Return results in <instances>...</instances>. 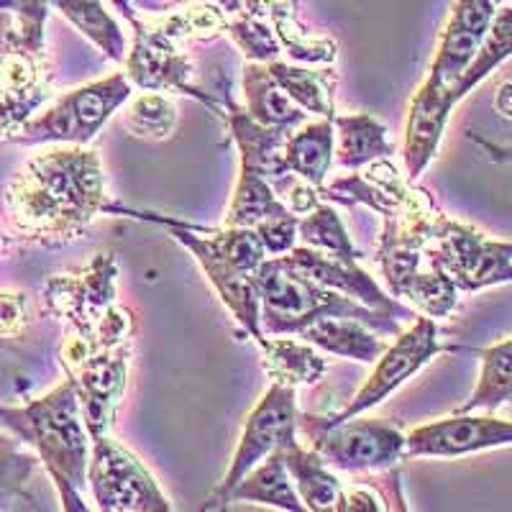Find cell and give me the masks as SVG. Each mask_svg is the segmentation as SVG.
Wrapping results in <instances>:
<instances>
[{
    "instance_id": "cell-30",
    "label": "cell",
    "mask_w": 512,
    "mask_h": 512,
    "mask_svg": "<svg viewBox=\"0 0 512 512\" xmlns=\"http://www.w3.org/2000/svg\"><path fill=\"white\" fill-rule=\"evenodd\" d=\"M39 456L16 433H0V510H36L31 484L39 472Z\"/></svg>"
},
{
    "instance_id": "cell-43",
    "label": "cell",
    "mask_w": 512,
    "mask_h": 512,
    "mask_svg": "<svg viewBox=\"0 0 512 512\" xmlns=\"http://www.w3.org/2000/svg\"><path fill=\"white\" fill-rule=\"evenodd\" d=\"M469 139L474 141V144H479L487 152V157L492 159V162H505V164H512V144H495V141L489 139H482L479 134H469Z\"/></svg>"
},
{
    "instance_id": "cell-7",
    "label": "cell",
    "mask_w": 512,
    "mask_h": 512,
    "mask_svg": "<svg viewBox=\"0 0 512 512\" xmlns=\"http://www.w3.org/2000/svg\"><path fill=\"white\" fill-rule=\"evenodd\" d=\"M297 433H303L310 448H315L333 472L377 474L400 466L408 459V438L400 425L379 418H356L318 428L297 418Z\"/></svg>"
},
{
    "instance_id": "cell-6",
    "label": "cell",
    "mask_w": 512,
    "mask_h": 512,
    "mask_svg": "<svg viewBox=\"0 0 512 512\" xmlns=\"http://www.w3.org/2000/svg\"><path fill=\"white\" fill-rule=\"evenodd\" d=\"M446 351H459L456 346L443 344L438 338V326L436 318H428V315H415V320L410 323L405 331H400L395 336L392 344H387V349L382 351L377 361H374V369L369 374V379L361 384V390L346 402L344 410H338L333 415H313V413H297V418L305 420L310 425H318V428H328V425L344 423V420L356 418V415L367 413L374 405L384 402L392 392H397L402 384L413 379L415 374L423 367H428L438 354H446Z\"/></svg>"
},
{
    "instance_id": "cell-39",
    "label": "cell",
    "mask_w": 512,
    "mask_h": 512,
    "mask_svg": "<svg viewBox=\"0 0 512 512\" xmlns=\"http://www.w3.org/2000/svg\"><path fill=\"white\" fill-rule=\"evenodd\" d=\"M228 34H231L233 44L241 49V54L246 57V62H272L282 54L280 41L274 36L269 21H259V18H251L246 13H239L236 18L228 21Z\"/></svg>"
},
{
    "instance_id": "cell-37",
    "label": "cell",
    "mask_w": 512,
    "mask_h": 512,
    "mask_svg": "<svg viewBox=\"0 0 512 512\" xmlns=\"http://www.w3.org/2000/svg\"><path fill=\"white\" fill-rule=\"evenodd\" d=\"M228 21H231V16L210 0H192L190 6L157 16L159 29L177 44H185L192 39H216L228 29Z\"/></svg>"
},
{
    "instance_id": "cell-2",
    "label": "cell",
    "mask_w": 512,
    "mask_h": 512,
    "mask_svg": "<svg viewBox=\"0 0 512 512\" xmlns=\"http://www.w3.org/2000/svg\"><path fill=\"white\" fill-rule=\"evenodd\" d=\"M0 425L16 433L39 456L64 510L88 512L82 489L88 484L90 433L70 379L21 408H3Z\"/></svg>"
},
{
    "instance_id": "cell-17",
    "label": "cell",
    "mask_w": 512,
    "mask_h": 512,
    "mask_svg": "<svg viewBox=\"0 0 512 512\" xmlns=\"http://www.w3.org/2000/svg\"><path fill=\"white\" fill-rule=\"evenodd\" d=\"M282 259L292 269H297V272H303L313 282H318V285L328 287L333 292H341V295L351 297V300H356L361 305H367V308L384 315V318L397 320V323H413L415 320L413 310L408 305H402L392 295H387L372 274L367 269H361L359 262H341V259L320 254V251L310 249L305 244L295 246L292 251L282 254Z\"/></svg>"
},
{
    "instance_id": "cell-21",
    "label": "cell",
    "mask_w": 512,
    "mask_h": 512,
    "mask_svg": "<svg viewBox=\"0 0 512 512\" xmlns=\"http://www.w3.org/2000/svg\"><path fill=\"white\" fill-rule=\"evenodd\" d=\"M282 459L287 464L292 484H295L297 495L303 500L305 510L313 512H338L341 500H344V482L338 479L331 466L323 461V456L315 448L303 446V443L292 441L280 448Z\"/></svg>"
},
{
    "instance_id": "cell-5",
    "label": "cell",
    "mask_w": 512,
    "mask_h": 512,
    "mask_svg": "<svg viewBox=\"0 0 512 512\" xmlns=\"http://www.w3.org/2000/svg\"><path fill=\"white\" fill-rule=\"evenodd\" d=\"M134 85L128 82L126 72H116L98 82L64 93L54 100L47 111L29 118L24 126L11 136L13 144H75L88 146L108 118L121 111L123 103L131 98Z\"/></svg>"
},
{
    "instance_id": "cell-19",
    "label": "cell",
    "mask_w": 512,
    "mask_h": 512,
    "mask_svg": "<svg viewBox=\"0 0 512 512\" xmlns=\"http://www.w3.org/2000/svg\"><path fill=\"white\" fill-rule=\"evenodd\" d=\"M495 13L497 6L492 0H454L441 36H438L428 75L438 77L454 88L466 67L477 57Z\"/></svg>"
},
{
    "instance_id": "cell-14",
    "label": "cell",
    "mask_w": 512,
    "mask_h": 512,
    "mask_svg": "<svg viewBox=\"0 0 512 512\" xmlns=\"http://www.w3.org/2000/svg\"><path fill=\"white\" fill-rule=\"evenodd\" d=\"M126 77L128 82L139 90H152V93H180L187 98L200 100L210 111H218V103L205 88L192 82L195 67L190 57L182 52V44L169 39L159 29L157 18L144 21L139 18L134 24V47L126 54Z\"/></svg>"
},
{
    "instance_id": "cell-1",
    "label": "cell",
    "mask_w": 512,
    "mask_h": 512,
    "mask_svg": "<svg viewBox=\"0 0 512 512\" xmlns=\"http://www.w3.org/2000/svg\"><path fill=\"white\" fill-rule=\"evenodd\" d=\"M105 205L100 154L88 146H54L26 159L6 185V213L16 239L62 246L85 236Z\"/></svg>"
},
{
    "instance_id": "cell-36",
    "label": "cell",
    "mask_w": 512,
    "mask_h": 512,
    "mask_svg": "<svg viewBox=\"0 0 512 512\" xmlns=\"http://www.w3.org/2000/svg\"><path fill=\"white\" fill-rule=\"evenodd\" d=\"M123 128L131 136H139L146 141H164L175 134L177 111L175 103L164 93H152L144 90L136 98H128L123 103L121 113Z\"/></svg>"
},
{
    "instance_id": "cell-24",
    "label": "cell",
    "mask_w": 512,
    "mask_h": 512,
    "mask_svg": "<svg viewBox=\"0 0 512 512\" xmlns=\"http://www.w3.org/2000/svg\"><path fill=\"white\" fill-rule=\"evenodd\" d=\"M262 367L267 377L277 384L287 387H310L320 382L328 369V361L323 351L315 349L313 344L303 338H285V336H264L262 344Z\"/></svg>"
},
{
    "instance_id": "cell-48",
    "label": "cell",
    "mask_w": 512,
    "mask_h": 512,
    "mask_svg": "<svg viewBox=\"0 0 512 512\" xmlns=\"http://www.w3.org/2000/svg\"><path fill=\"white\" fill-rule=\"evenodd\" d=\"M16 8H18V0H0V13L3 11L16 13Z\"/></svg>"
},
{
    "instance_id": "cell-26",
    "label": "cell",
    "mask_w": 512,
    "mask_h": 512,
    "mask_svg": "<svg viewBox=\"0 0 512 512\" xmlns=\"http://www.w3.org/2000/svg\"><path fill=\"white\" fill-rule=\"evenodd\" d=\"M336 152V128L333 118H318L308 126H297L285 139V162L297 180L310 185H326Z\"/></svg>"
},
{
    "instance_id": "cell-16",
    "label": "cell",
    "mask_w": 512,
    "mask_h": 512,
    "mask_svg": "<svg viewBox=\"0 0 512 512\" xmlns=\"http://www.w3.org/2000/svg\"><path fill=\"white\" fill-rule=\"evenodd\" d=\"M320 200L344 208H364L374 210L379 216H400L402 210L413 208L431 198V192L418 187L408 175H400V169L392 164V159H377L367 167L354 169V175L338 177V180L320 185Z\"/></svg>"
},
{
    "instance_id": "cell-22",
    "label": "cell",
    "mask_w": 512,
    "mask_h": 512,
    "mask_svg": "<svg viewBox=\"0 0 512 512\" xmlns=\"http://www.w3.org/2000/svg\"><path fill=\"white\" fill-rule=\"evenodd\" d=\"M297 336L313 344L323 354L361 361V364H374L387 349L382 333H377L361 320L346 318V315H326V318L315 320L308 328H303Z\"/></svg>"
},
{
    "instance_id": "cell-8",
    "label": "cell",
    "mask_w": 512,
    "mask_h": 512,
    "mask_svg": "<svg viewBox=\"0 0 512 512\" xmlns=\"http://www.w3.org/2000/svg\"><path fill=\"white\" fill-rule=\"evenodd\" d=\"M425 259L441 269L459 292H479L512 282V241H495L446 213L436 218Z\"/></svg>"
},
{
    "instance_id": "cell-33",
    "label": "cell",
    "mask_w": 512,
    "mask_h": 512,
    "mask_svg": "<svg viewBox=\"0 0 512 512\" xmlns=\"http://www.w3.org/2000/svg\"><path fill=\"white\" fill-rule=\"evenodd\" d=\"M297 239L310 246V249L333 256V259H341V262H359L361 259V251L351 241L338 210L326 200H320L310 213L300 216Z\"/></svg>"
},
{
    "instance_id": "cell-32",
    "label": "cell",
    "mask_w": 512,
    "mask_h": 512,
    "mask_svg": "<svg viewBox=\"0 0 512 512\" xmlns=\"http://www.w3.org/2000/svg\"><path fill=\"white\" fill-rule=\"evenodd\" d=\"M479 359H482V372L477 387L456 413H474V410L495 413L512 400V338L479 351Z\"/></svg>"
},
{
    "instance_id": "cell-47",
    "label": "cell",
    "mask_w": 512,
    "mask_h": 512,
    "mask_svg": "<svg viewBox=\"0 0 512 512\" xmlns=\"http://www.w3.org/2000/svg\"><path fill=\"white\" fill-rule=\"evenodd\" d=\"M210 3H216V6L221 8V11H226L228 16L241 11V0H210Z\"/></svg>"
},
{
    "instance_id": "cell-42",
    "label": "cell",
    "mask_w": 512,
    "mask_h": 512,
    "mask_svg": "<svg viewBox=\"0 0 512 512\" xmlns=\"http://www.w3.org/2000/svg\"><path fill=\"white\" fill-rule=\"evenodd\" d=\"M318 203H320V192H318V187L310 185V182L297 180L287 187L285 205H287V210H290V213H295L297 218L305 216V213H310V210H313Z\"/></svg>"
},
{
    "instance_id": "cell-35",
    "label": "cell",
    "mask_w": 512,
    "mask_h": 512,
    "mask_svg": "<svg viewBox=\"0 0 512 512\" xmlns=\"http://www.w3.org/2000/svg\"><path fill=\"white\" fill-rule=\"evenodd\" d=\"M287 213L290 210L277 198V190L272 187V182L241 169L239 185L233 190V198L231 205H228L226 218H223V226L254 228L256 223L267 221V218L287 216Z\"/></svg>"
},
{
    "instance_id": "cell-12",
    "label": "cell",
    "mask_w": 512,
    "mask_h": 512,
    "mask_svg": "<svg viewBox=\"0 0 512 512\" xmlns=\"http://www.w3.org/2000/svg\"><path fill=\"white\" fill-rule=\"evenodd\" d=\"M297 438V397L295 387L272 382L264 397L249 413L241 433L239 448L223 474L216 492L205 500L203 510H223L226 507L231 489L244 479L249 469H254L259 461L267 459L269 454L280 451L282 446Z\"/></svg>"
},
{
    "instance_id": "cell-13",
    "label": "cell",
    "mask_w": 512,
    "mask_h": 512,
    "mask_svg": "<svg viewBox=\"0 0 512 512\" xmlns=\"http://www.w3.org/2000/svg\"><path fill=\"white\" fill-rule=\"evenodd\" d=\"M118 262L113 251L93 256L75 272L52 274L41 292L44 313L62 320L67 331L85 336L116 305Z\"/></svg>"
},
{
    "instance_id": "cell-40",
    "label": "cell",
    "mask_w": 512,
    "mask_h": 512,
    "mask_svg": "<svg viewBox=\"0 0 512 512\" xmlns=\"http://www.w3.org/2000/svg\"><path fill=\"white\" fill-rule=\"evenodd\" d=\"M297 221H300V218H297L295 213H287V216L267 218V221L256 223L254 231L259 233V239H262L267 256H282L287 254V251L295 249Z\"/></svg>"
},
{
    "instance_id": "cell-10",
    "label": "cell",
    "mask_w": 512,
    "mask_h": 512,
    "mask_svg": "<svg viewBox=\"0 0 512 512\" xmlns=\"http://www.w3.org/2000/svg\"><path fill=\"white\" fill-rule=\"evenodd\" d=\"M103 213H121V216L139 218V221H149L167 228L169 236L175 241H180V244L195 256V262L203 267L205 277H208L210 285L216 287L221 303L226 305L228 313L233 315V320L239 323L241 331L249 338H254L256 344H262L264 331L262 323H259V292H256L251 274L241 272V269L233 267L228 259H223L216 251V246L210 244L203 233L198 231V226L177 221V218L159 216V213H149V210H136L113 203H105Z\"/></svg>"
},
{
    "instance_id": "cell-50",
    "label": "cell",
    "mask_w": 512,
    "mask_h": 512,
    "mask_svg": "<svg viewBox=\"0 0 512 512\" xmlns=\"http://www.w3.org/2000/svg\"><path fill=\"white\" fill-rule=\"evenodd\" d=\"M492 3H495V6H497V8H500V6H510L512 0H492Z\"/></svg>"
},
{
    "instance_id": "cell-20",
    "label": "cell",
    "mask_w": 512,
    "mask_h": 512,
    "mask_svg": "<svg viewBox=\"0 0 512 512\" xmlns=\"http://www.w3.org/2000/svg\"><path fill=\"white\" fill-rule=\"evenodd\" d=\"M221 116H226L228 128H231L236 146H239L241 169L272 182L274 190L285 187V182L292 177L290 167H287L285 162L287 131L267 128L259 121H254L244 105H239L233 100L231 93L223 98Z\"/></svg>"
},
{
    "instance_id": "cell-31",
    "label": "cell",
    "mask_w": 512,
    "mask_h": 512,
    "mask_svg": "<svg viewBox=\"0 0 512 512\" xmlns=\"http://www.w3.org/2000/svg\"><path fill=\"white\" fill-rule=\"evenodd\" d=\"M52 6L62 13L85 39H90L100 52L113 62L123 64L128 54L126 34L116 18L103 8V0H52Z\"/></svg>"
},
{
    "instance_id": "cell-23",
    "label": "cell",
    "mask_w": 512,
    "mask_h": 512,
    "mask_svg": "<svg viewBox=\"0 0 512 512\" xmlns=\"http://www.w3.org/2000/svg\"><path fill=\"white\" fill-rule=\"evenodd\" d=\"M241 90H244V108L262 126L280 128L290 134L308 118V113L292 103L290 95L269 75L267 64L246 62L241 72Z\"/></svg>"
},
{
    "instance_id": "cell-46",
    "label": "cell",
    "mask_w": 512,
    "mask_h": 512,
    "mask_svg": "<svg viewBox=\"0 0 512 512\" xmlns=\"http://www.w3.org/2000/svg\"><path fill=\"white\" fill-rule=\"evenodd\" d=\"M111 3L118 8V11L123 13V16L128 18V24H131V26H134L136 21H139V16H136V13H134V3H131V0H111Z\"/></svg>"
},
{
    "instance_id": "cell-38",
    "label": "cell",
    "mask_w": 512,
    "mask_h": 512,
    "mask_svg": "<svg viewBox=\"0 0 512 512\" xmlns=\"http://www.w3.org/2000/svg\"><path fill=\"white\" fill-rule=\"evenodd\" d=\"M198 231L203 233L210 244L216 246L218 254L223 259L239 267L241 272H254L264 259H269L267 251H264L262 239L254 228H241V226H221V228H208L198 226Z\"/></svg>"
},
{
    "instance_id": "cell-44",
    "label": "cell",
    "mask_w": 512,
    "mask_h": 512,
    "mask_svg": "<svg viewBox=\"0 0 512 512\" xmlns=\"http://www.w3.org/2000/svg\"><path fill=\"white\" fill-rule=\"evenodd\" d=\"M274 3L277 0H241V13L251 18H259V21H269V13H272Z\"/></svg>"
},
{
    "instance_id": "cell-51",
    "label": "cell",
    "mask_w": 512,
    "mask_h": 512,
    "mask_svg": "<svg viewBox=\"0 0 512 512\" xmlns=\"http://www.w3.org/2000/svg\"><path fill=\"white\" fill-rule=\"evenodd\" d=\"M0 413H3V405H0Z\"/></svg>"
},
{
    "instance_id": "cell-45",
    "label": "cell",
    "mask_w": 512,
    "mask_h": 512,
    "mask_svg": "<svg viewBox=\"0 0 512 512\" xmlns=\"http://www.w3.org/2000/svg\"><path fill=\"white\" fill-rule=\"evenodd\" d=\"M495 111L500 113L502 118H510L512 121V80L502 82L495 93Z\"/></svg>"
},
{
    "instance_id": "cell-28",
    "label": "cell",
    "mask_w": 512,
    "mask_h": 512,
    "mask_svg": "<svg viewBox=\"0 0 512 512\" xmlns=\"http://www.w3.org/2000/svg\"><path fill=\"white\" fill-rule=\"evenodd\" d=\"M269 75L277 80L282 90L297 103L308 116L336 118V105H333V88H336L338 75L333 70H310L303 64H292L285 59H272L267 62Z\"/></svg>"
},
{
    "instance_id": "cell-41",
    "label": "cell",
    "mask_w": 512,
    "mask_h": 512,
    "mask_svg": "<svg viewBox=\"0 0 512 512\" xmlns=\"http://www.w3.org/2000/svg\"><path fill=\"white\" fill-rule=\"evenodd\" d=\"M29 326V297L24 292H0V338H13Z\"/></svg>"
},
{
    "instance_id": "cell-9",
    "label": "cell",
    "mask_w": 512,
    "mask_h": 512,
    "mask_svg": "<svg viewBox=\"0 0 512 512\" xmlns=\"http://www.w3.org/2000/svg\"><path fill=\"white\" fill-rule=\"evenodd\" d=\"M52 98L44 31L13 21L0 36V141H11L41 105Z\"/></svg>"
},
{
    "instance_id": "cell-34",
    "label": "cell",
    "mask_w": 512,
    "mask_h": 512,
    "mask_svg": "<svg viewBox=\"0 0 512 512\" xmlns=\"http://www.w3.org/2000/svg\"><path fill=\"white\" fill-rule=\"evenodd\" d=\"M510 57H512V3L510 6L497 8L495 18H492V24H489V31L487 36H484L477 57L472 59V64L466 67V72L454 85L456 103H461L466 95L477 88L479 82L487 80V77Z\"/></svg>"
},
{
    "instance_id": "cell-27",
    "label": "cell",
    "mask_w": 512,
    "mask_h": 512,
    "mask_svg": "<svg viewBox=\"0 0 512 512\" xmlns=\"http://www.w3.org/2000/svg\"><path fill=\"white\" fill-rule=\"evenodd\" d=\"M231 502H254V505H267L277 507V510L287 512H303L305 505L297 495L295 484H292L290 472H287V464L282 459L280 451L269 454L267 459L259 461L254 469L244 474L236 487L231 489L228 495L226 507Z\"/></svg>"
},
{
    "instance_id": "cell-49",
    "label": "cell",
    "mask_w": 512,
    "mask_h": 512,
    "mask_svg": "<svg viewBox=\"0 0 512 512\" xmlns=\"http://www.w3.org/2000/svg\"><path fill=\"white\" fill-rule=\"evenodd\" d=\"M6 246H8V241H6V236H3V231H0V259H3V254H6Z\"/></svg>"
},
{
    "instance_id": "cell-4",
    "label": "cell",
    "mask_w": 512,
    "mask_h": 512,
    "mask_svg": "<svg viewBox=\"0 0 512 512\" xmlns=\"http://www.w3.org/2000/svg\"><path fill=\"white\" fill-rule=\"evenodd\" d=\"M259 292V323L264 336H297L326 315H346L367 323L382 336H397L402 323L374 313L351 297L318 285L303 272L292 269L282 256H269L251 272Z\"/></svg>"
},
{
    "instance_id": "cell-18",
    "label": "cell",
    "mask_w": 512,
    "mask_h": 512,
    "mask_svg": "<svg viewBox=\"0 0 512 512\" xmlns=\"http://www.w3.org/2000/svg\"><path fill=\"white\" fill-rule=\"evenodd\" d=\"M454 105V88L433 75L425 77L423 85L415 90L413 100L408 105L405 144H402L405 175L413 182L436 159L438 146H441L443 134H446L448 118H451Z\"/></svg>"
},
{
    "instance_id": "cell-3",
    "label": "cell",
    "mask_w": 512,
    "mask_h": 512,
    "mask_svg": "<svg viewBox=\"0 0 512 512\" xmlns=\"http://www.w3.org/2000/svg\"><path fill=\"white\" fill-rule=\"evenodd\" d=\"M131 336L134 313L123 305H113L85 336L70 331L64 336L59 359L67 379L75 384L90 438L111 433L118 405L126 392Z\"/></svg>"
},
{
    "instance_id": "cell-15",
    "label": "cell",
    "mask_w": 512,
    "mask_h": 512,
    "mask_svg": "<svg viewBox=\"0 0 512 512\" xmlns=\"http://www.w3.org/2000/svg\"><path fill=\"white\" fill-rule=\"evenodd\" d=\"M408 459H459L489 448L512 446V420L492 413H454L405 433Z\"/></svg>"
},
{
    "instance_id": "cell-29",
    "label": "cell",
    "mask_w": 512,
    "mask_h": 512,
    "mask_svg": "<svg viewBox=\"0 0 512 512\" xmlns=\"http://www.w3.org/2000/svg\"><path fill=\"white\" fill-rule=\"evenodd\" d=\"M297 0H277L269 13V26L274 36L280 41L282 52L295 59L297 64H315V67H326L333 64L338 57L336 41L326 36L310 34L305 24H300V13H297Z\"/></svg>"
},
{
    "instance_id": "cell-25",
    "label": "cell",
    "mask_w": 512,
    "mask_h": 512,
    "mask_svg": "<svg viewBox=\"0 0 512 512\" xmlns=\"http://www.w3.org/2000/svg\"><path fill=\"white\" fill-rule=\"evenodd\" d=\"M336 152L333 162L344 169H361L377 159H392L395 144L387 136V126L372 113H349L333 118Z\"/></svg>"
},
{
    "instance_id": "cell-11",
    "label": "cell",
    "mask_w": 512,
    "mask_h": 512,
    "mask_svg": "<svg viewBox=\"0 0 512 512\" xmlns=\"http://www.w3.org/2000/svg\"><path fill=\"white\" fill-rule=\"evenodd\" d=\"M88 482L103 512H169L172 505L141 459L105 433L90 438Z\"/></svg>"
}]
</instances>
